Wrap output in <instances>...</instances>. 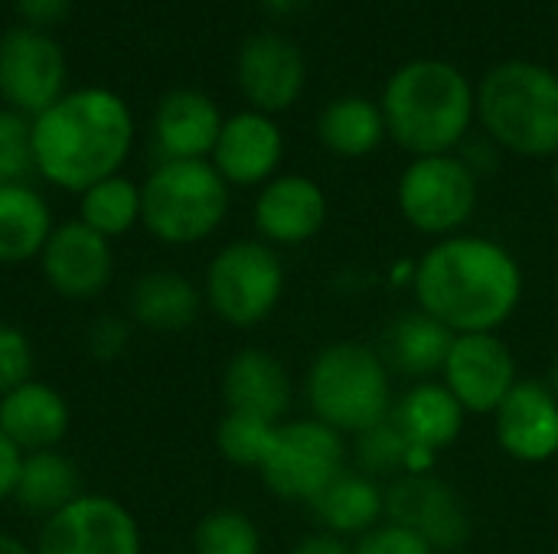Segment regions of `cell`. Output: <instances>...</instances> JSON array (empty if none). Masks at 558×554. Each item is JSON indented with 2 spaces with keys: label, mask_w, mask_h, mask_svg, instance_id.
<instances>
[{
  "label": "cell",
  "mask_w": 558,
  "mask_h": 554,
  "mask_svg": "<svg viewBox=\"0 0 558 554\" xmlns=\"http://www.w3.org/2000/svg\"><path fill=\"white\" fill-rule=\"evenodd\" d=\"M78 496H82L78 470L65 454H59V451L23 454L16 490H13V503L23 513L49 519V516L62 513L69 503H75Z\"/></svg>",
  "instance_id": "28"
},
{
  "label": "cell",
  "mask_w": 558,
  "mask_h": 554,
  "mask_svg": "<svg viewBox=\"0 0 558 554\" xmlns=\"http://www.w3.org/2000/svg\"><path fill=\"white\" fill-rule=\"evenodd\" d=\"M134 147V114L111 88H75L33 118L36 173L65 193L121 173Z\"/></svg>",
  "instance_id": "2"
},
{
  "label": "cell",
  "mask_w": 558,
  "mask_h": 554,
  "mask_svg": "<svg viewBox=\"0 0 558 554\" xmlns=\"http://www.w3.org/2000/svg\"><path fill=\"white\" fill-rule=\"evenodd\" d=\"M229 212V183L209 160H160L141 183V225L170 248L206 242Z\"/></svg>",
  "instance_id": "6"
},
{
  "label": "cell",
  "mask_w": 558,
  "mask_h": 554,
  "mask_svg": "<svg viewBox=\"0 0 558 554\" xmlns=\"http://www.w3.org/2000/svg\"><path fill=\"white\" fill-rule=\"evenodd\" d=\"M131 346V320L121 313H101L85 333V349L95 362H118Z\"/></svg>",
  "instance_id": "35"
},
{
  "label": "cell",
  "mask_w": 558,
  "mask_h": 554,
  "mask_svg": "<svg viewBox=\"0 0 558 554\" xmlns=\"http://www.w3.org/2000/svg\"><path fill=\"white\" fill-rule=\"evenodd\" d=\"M477 199L481 176L458 153L415 157L396 183V202L402 219L415 232L435 238L458 235V229L471 222Z\"/></svg>",
  "instance_id": "8"
},
{
  "label": "cell",
  "mask_w": 558,
  "mask_h": 554,
  "mask_svg": "<svg viewBox=\"0 0 558 554\" xmlns=\"http://www.w3.org/2000/svg\"><path fill=\"white\" fill-rule=\"evenodd\" d=\"M262 7L275 16H291L307 7V0H262Z\"/></svg>",
  "instance_id": "40"
},
{
  "label": "cell",
  "mask_w": 558,
  "mask_h": 554,
  "mask_svg": "<svg viewBox=\"0 0 558 554\" xmlns=\"http://www.w3.org/2000/svg\"><path fill=\"white\" fill-rule=\"evenodd\" d=\"M226 411L255 415L281 424L291 408V376L284 362L265 349H239L222 372Z\"/></svg>",
  "instance_id": "22"
},
{
  "label": "cell",
  "mask_w": 558,
  "mask_h": 554,
  "mask_svg": "<svg viewBox=\"0 0 558 554\" xmlns=\"http://www.w3.org/2000/svg\"><path fill=\"white\" fill-rule=\"evenodd\" d=\"M13 7H16L23 26L46 33V26H56L65 20V13L72 10V0H13Z\"/></svg>",
  "instance_id": "37"
},
{
  "label": "cell",
  "mask_w": 558,
  "mask_h": 554,
  "mask_svg": "<svg viewBox=\"0 0 558 554\" xmlns=\"http://www.w3.org/2000/svg\"><path fill=\"white\" fill-rule=\"evenodd\" d=\"M288 554H356L353 545L347 539H337L330 532H320V535H307L304 542H298Z\"/></svg>",
  "instance_id": "39"
},
{
  "label": "cell",
  "mask_w": 558,
  "mask_h": 554,
  "mask_svg": "<svg viewBox=\"0 0 558 554\" xmlns=\"http://www.w3.org/2000/svg\"><path fill=\"white\" fill-rule=\"evenodd\" d=\"M441 379L468 415H494L520 382L517 356L497 333H461L451 343Z\"/></svg>",
  "instance_id": "13"
},
{
  "label": "cell",
  "mask_w": 558,
  "mask_h": 554,
  "mask_svg": "<svg viewBox=\"0 0 558 554\" xmlns=\"http://www.w3.org/2000/svg\"><path fill=\"white\" fill-rule=\"evenodd\" d=\"M78 222L98 232L101 238H121L141 225V183L124 173H114L85 193H78Z\"/></svg>",
  "instance_id": "29"
},
{
  "label": "cell",
  "mask_w": 558,
  "mask_h": 554,
  "mask_svg": "<svg viewBox=\"0 0 558 554\" xmlns=\"http://www.w3.org/2000/svg\"><path fill=\"white\" fill-rule=\"evenodd\" d=\"M412 457H415V447L405 441V434L392 421H383L353 438V464L363 477L376 483L379 480L392 483L412 473Z\"/></svg>",
  "instance_id": "30"
},
{
  "label": "cell",
  "mask_w": 558,
  "mask_h": 554,
  "mask_svg": "<svg viewBox=\"0 0 558 554\" xmlns=\"http://www.w3.org/2000/svg\"><path fill=\"white\" fill-rule=\"evenodd\" d=\"M553 183H556V193H558V157H556V167H553Z\"/></svg>",
  "instance_id": "43"
},
{
  "label": "cell",
  "mask_w": 558,
  "mask_h": 554,
  "mask_svg": "<svg viewBox=\"0 0 558 554\" xmlns=\"http://www.w3.org/2000/svg\"><path fill=\"white\" fill-rule=\"evenodd\" d=\"M235 78L252 111L275 118L301 98L307 82V62L288 36L262 29L242 42L235 59Z\"/></svg>",
  "instance_id": "15"
},
{
  "label": "cell",
  "mask_w": 558,
  "mask_h": 554,
  "mask_svg": "<svg viewBox=\"0 0 558 554\" xmlns=\"http://www.w3.org/2000/svg\"><path fill=\"white\" fill-rule=\"evenodd\" d=\"M36 554H144L134 513L101 493H82L62 513L43 519Z\"/></svg>",
  "instance_id": "10"
},
{
  "label": "cell",
  "mask_w": 558,
  "mask_h": 554,
  "mask_svg": "<svg viewBox=\"0 0 558 554\" xmlns=\"http://www.w3.org/2000/svg\"><path fill=\"white\" fill-rule=\"evenodd\" d=\"M454 554H464V552H454Z\"/></svg>",
  "instance_id": "44"
},
{
  "label": "cell",
  "mask_w": 558,
  "mask_h": 554,
  "mask_svg": "<svg viewBox=\"0 0 558 554\" xmlns=\"http://www.w3.org/2000/svg\"><path fill=\"white\" fill-rule=\"evenodd\" d=\"M284 297V264L262 238H239L222 245L203 281L206 307L235 330L265 323Z\"/></svg>",
  "instance_id": "7"
},
{
  "label": "cell",
  "mask_w": 558,
  "mask_h": 554,
  "mask_svg": "<svg viewBox=\"0 0 558 554\" xmlns=\"http://www.w3.org/2000/svg\"><path fill=\"white\" fill-rule=\"evenodd\" d=\"M487 140L530 160L558 157V75L533 59H507L477 85Z\"/></svg>",
  "instance_id": "4"
},
{
  "label": "cell",
  "mask_w": 558,
  "mask_h": 554,
  "mask_svg": "<svg viewBox=\"0 0 558 554\" xmlns=\"http://www.w3.org/2000/svg\"><path fill=\"white\" fill-rule=\"evenodd\" d=\"M36 173L33 160V118L0 108V183H26Z\"/></svg>",
  "instance_id": "33"
},
{
  "label": "cell",
  "mask_w": 558,
  "mask_h": 554,
  "mask_svg": "<svg viewBox=\"0 0 558 554\" xmlns=\"http://www.w3.org/2000/svg\"><path fill=\"white\" fill-rule=\"evenodd\" d=\"M284 160V134L271 114L235 111L222 121L209 163L229 186H265Z\"/></svg>",
  "instance_id": "17"
},
{
  "label": "cell",
  "mask_w": 558,
  "mask_h": 554,
  "mask_svg": "<svg viewBox=\"0 0 558 554\" xmlns=\"http://www.w3.org/2000/svg\"><path fill=\"white\" fill-rule=\"evenodd\" d=\"M56 222L43 193L29 183H0V264L36 261Z\"/></svg>",
  "instance_id": "25"
},
{
  "label": "cell",
  "mask_w": 558,
  "mask_h": 554,
  "mask_svg": "<svg viewBox=\"0 0 558 554\" xmlns=\"http://www.w3.org/2000/svg\"><path fill=\"white\" fill-rule=\"evenodd\" d=\"M386 519L422 535L435 554L461 552L471 539V513L461 493L428 473H405L386 490Z\"/></svg>",
  "instance_id": "12"
},
{
  "label": "cell",
  "mask_w": 558,
  "mask_h": 554,
  "mask_svg": "<svg viewBox=\"0 0 558 554\" xmlns=\"http://www.w3.org/2000/svg\"><path fill=\"white\" fill-rule=\"evenodd\" d=\"M0 554H36V552H33V545L20 542L16 535H7V532H0Z\"/></svg>",
  "instance_id": "41"
},
{
  "label": "cell",
  "mask_w": 558,
  "mask_h": 554,
  "mask_svg": "<svg viewBox=\"0 0 558 554\" xmlns=\"http://www.w3.org/2000/svg\"><path fill=\"white\" fill-rule=\"evenodd\" d=\"M65 56L59 42L29 26L0 36V98L7 108L36 118L65 95Z\"/></svg>",
  "instance_id": "11"
},
{
  "label": "cell",
  "mask_w": 558,
  "mask_h": 554,
  "mask_svg": "<svg viewBox=\"0 0 558 554\" xmlns=\"http://www.w3.org/2000/svg\"><path fill=\"white\" fill-rule=\"evenodd\" d=\"M317 137L333 157L360 160L376 153L389 137V131L379 101L366 95H340L327 101L324 111L317 114Z\"/></svg>",
  "instance_id": "27"
},
{
  "label": "cell",
  "mask_w": 558,
  "mask_h": 554,
  "mask_svg": "<svg viewBox=\"0 0 558 554\" xmlns=\"http://www.w3.org/2000/svg\"><path fill=\"white\" fill-rule=\"evenodd\" d=\"M193 554H262L258 526L239 509H216L199 519Z\"/></svg>",
  "instance_id": "32"
},
{
  "label": "cell",
  "mask_w": 558,
  "mask_h": 554,
  "mask_svg": "<svg viewBox=\"0 0 558 554\" xmlns=\"http://www.w3.org/2000/svg\"><path fill=\"white\" fill-rule=\"evenodd\" d=\"M494 434L507 457L546 464L558 454V398L546 382L520 379L494 411Z\"/></svg>",
  "instance_id": "16"
},
{
  "label": "cell",
  "mask_w": 558,
  "mask_h": 554,
  "mask_svg": "<svg viewBox=\"0 0 558 554\" xmlns=\"http://www.w3.org/2000/svg\"><path fill=\"white\" fill-rule=\"evenodd\" d=\"M203 304V291L177 271H147L131 284L128 294L131 323L157 333H177L193 327Z\"/></svg>",
  "instance_id": "24"
},
{
  "label": "cell",
  "mask_w": 558,
  "mask_h": 554,
  "mask_svg": "<svg viewBox=\"0 0 558 554\" xmlns=\"http://www.w3.org/2000/svg\"><path fill=\"white\" fill-rule=\"evenodd\" d=\"M20 464H23V454L3 438L0 431V506L13 500V490H16V477H20Z\"/></svg>",
  "instance_id": "38"
},
{
  "label": "cell",
  "mask_w": 558,
  "mask_h": 554,
  "mask_svg": "<svg viewBox=\"0 0 558 554\" xmlns=\"http://www.w3.org/2000/svg\"><path fill=\"white\" fill-rule=\"evenodd\" d=\"M546 385L556 392V398H558V356L553 359V366H549V379H546Z\"/></svg>",
  "instance_id": "42"
},
{
  "label": "cell",
  "mask_w": 558,
  "mask_h": 554,
  "mask_svg": "<svg viewBox=\"0 0 558 554\" xmlns=\"http://www.w3.org/2000/svg\"><path fill=\"white\" fill-rule=\"evenodd\" d=\"M347 470L343 434L317 418L281 421L262 464V483L284 503H311L333 477Z\"/></svg>",
  "instance_id": "9"
},
{
  "label": "cell",
  "mask_w": 558,
  "mask_h": 554,
  "mask_svg": "<svg viewBox=\"0 0 558 554\" xmlns=\"http://www.w3.org/2000/svg\"><path fill=\"white\" fill-rule=\"evenodd\" d=\"M412 287L418 307L454 336L497 333L523 300V268L500 242L458 232L418 258Z\"/></svg>",
  "instance_id": "1"
},
{
  "label": "cell",
  "mask_w": 558,
  "mask_h": 554,
  "mask_svg": "<svg viewBox=\"0 0 558 554\" xmlns=\"http://www.w3.org/2000/svg\"><path fill=\"white\" fill-rule=\"evenodd\" d=\"M389 137L412 157L454 153L474 118L477 88L448 59L422 56L399 65L379 98Z\"/></svg>",
  "instance_id": "3"
},
{
  "label": "cell",
  "mask_w": 558,
  "mask_h": 554,
  "mask_svg": "<svg viewBox=\"0 0 558 554\" xmlns=\"http://www.w3.org/2000/svg\"><path fill=\"white\" fill-rule=\"evenodd\" d=\"M33 343L23 330L0 323V398L33 379Z\"/></svg>",
  "instance_id": "34"
},
{
  "label": "cell",
  "mask_w": 558,
  "mask_h": 554,
  "mask_svg": "<svg viewBox=\"0 0 558 554\" xmlns=\"http://www.w3.org/2000/svg\"><path fill=\"white\" fill-rule=\"evenodd\" d=\"M451 343L454 333L441 320L415 307V310H399L386 320V327L379 330L376 353L386 362L389 376L432 382V376L445 369Z\"/></svg>",
  "instance_id": "19"
},
{
  "label": "cell",
  "mask_w": 558,
  "mask_h": 554,
  "mask_svg": "<svg viewBox=\"0 0 558 554\" xmlns=\"http://www.w3.org/2000/svg\"><path fill=\"white\" fill-rule=\"evenodd\" d=\"M307 506L330 535L360 539L369 529H376L379 519L386 516V493L379 490L376 480L363 477L360 470H343Z\"/></svg>",
  "instance_id": "26"
},
{
  "label": "cell",
  "mask_w": 558,
  "mask_h": 554,
  "mask_svg": "<svg viewBox=\"0 0 558 554\" xmlns=\"http://www.w3.org/2000/svg\"><path fill=\"white\" fill-rule=\"evenodd\" d=\"M464 418L468 411L445 389V382H415L392 405V415H389V421L405 434V441L415 451H425L432 457L461 438Z\"/></svg>",
  "instance_id": "23"
},
{
  "label": "cell",
  "mask_w": 558,
  "mask_h": 554,
  "mask_svg": "<svg viewBox=\"0 0 558 554\" xmlns=\"http://www.w3.org/2000/svg\"><path fill=\"white\" fill-rule=\"evenodd\" d=\"M219 104L196 88H173L154 111V144L160 160H209L222 131Z\"/></svg>",
  "instance_id": "20"
},
{
  "label": "cell",
  "mask_w": 558,
  "mask_h": 554,
  "mask_svg": "<svg viewBox=\"0 0 558 554\" xmlns=\"http://www.w3.org/2000/svg\"><path fill=\"white\" fill-rule=\"evenodd\" d=\"M327 222V193L317 180L304 173H281L258 189L255 229L271 248H294L311 238Z\"/></svg>",
  "instance_id": "18"
},
{
  "label": "cell",
  "mask_w": 558,
  "mask_h": 554,
  "mask_svg": "<svg viewBox=\"0 0 558 554\" xmlns=\"http://www.w3.org/2000/svg\"><path fill=\"white\" fill-rule=\"evenodd\" d=\"M356 554H435V549L409 532L405 526H396V522H379L376 529H369L366 535H360V542L353 545Z\"/></svg>",
  "instance_id": "36"
},
{
  "label": "cell",
  "mask_w": 558,
  "mask_h": 554,
  "mask_svg": "<svg viewBox=\"0 0 558 554\" xmlns=\"http://www.w3.org/2000/svg\"><path fill=\"white\" fill-rule=\"evenodd\" d=\"M36 264L56 297L85 304V300L101 297V291L111 284L114 251L108 238H101L98 232L72 219L52 229Z\"/></svg>",
  "instance_id": "14"
},
{
  "label": "cell",
  "mask_w": 558,
  "mask_h": 554,
  "mask_svg": "<svg viewBox=\"0 0 558 554\" xmlns=\"http://www.w3.org/2000/svg\"><path fill=\"white\" fill-rule=\"evenodd\" d=\"M307 405L317 421L337 434H363L392 415V376L379 359L376 346L366 343H330L307 369Z\"/></svg>",
  "instance_id": "5"
},
{
  "label": "cell",
  "mask_w": 558,
  "mask_h": 554,
  "mask_svg": "<svg viewBox=\"0 0 558 554\" xmlns=\"http://www.w3.org/2000/svg\"><path fill=\"white\" fill-rule=\"evenodd\" d=\"M275 431H278L275 421L242 415V411H226L219 428H216V447L229 464L262 470V464L271 451Z\"/></svg>",
  "instance_id": "31"
},
{
  "label": "cell",
  "mask_w": 558,
  "mask_h": 554,
  "mask_svg": "<svg viewBox=\"0 0 558 554\" xmlns=\"http://www.w3.org/2000/svg\"><path fill=\"white\" fill-rule=\"evenodd\" d=\"M72 424L65 395L39 379H29L0 398V431L20 454L56 451Z\"/></svg>",
  "instance_id": "21"
}]
</instances>
